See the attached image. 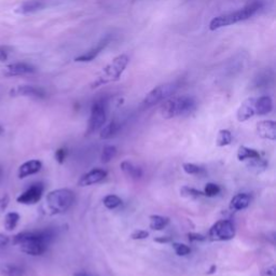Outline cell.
Masks as SVG:
<instances>
[{
    "label": "cell",
    "mask_w": 276,
    "mask_h": 276,
    "mask_svg": "<svg viewBox=\"0 0 276 276\" xmlns=\"http://www.w3.org/2000/svg\"><path fill=\"white\" fill-rule=\"evenodd\" d=\"M18 220H20V215L15 211H11V213H8L5 216V222L4 226L7 231H12L14 230L18 224Z\"/></svg>",
    "instance_id": "cell-25"
},
{
    "label": "cell",
    "mask_w": 276,
    "mask_h": 276,
    "mask_svg": "<svg viewBox=\"0 0 276 276\" xmlns=\"http://www.w3.org/2000/svg\"><path fill=\"white\" fill-rule=\"evenodd\" d=\"M180 195L182 197L188 198V199H193V200L200 199L202 197H205L204 193L202 191H199V190H197L195 188H191V187H188V186H185V187H182L180 189Z\"/></svg>",
    "instance_id": "cell-29"
},
{
    "label": "cell",
    "mask_w": 276,
    "mask_h": 276,
    "mask_svg": "<svg viewBox=\"0 0 276 276\" xmlns=\"http://www.w3.org/2000/svg\"><path fill=\"white\" fill-rule=\"evenodd\" d=\"M173 250L176 253L177 256H187L191 253L190 247L187 246L186 244H181V243H173Z\"/></svg>",
    "instance_id": "cell-33"
},
{
    "label": "cell",
    "mask_w": 276,
    "mask_h": 276,
    "mask_svg": "<svg viewBox=\"0 0 276 276\" xmlns=\"http://www.w3.org/2000/svg\"><path fill=\"white\" fill-rule=\"evenodd\" d=\"M11 94L13 96H27V97H34V98H44L45 97V92L37 87L33 86H22L18 87L16 90L12 91Z\"/></svg>",
    "instance_id": "cell-14"
},
{
    "label": "cell",
    "mask_w": 276,
    "mask_h": 276,
    "mask_svg": "<svg viewBox=\"0 0 276 276\" xmlns=\"http://www.w3.org/2000/svg\"><path fill=\"white\" fill-rule=\"evenodd\" d=\"M273 102L270 96H261L255 100V112L256 115L264 116L272 112Z\"/></svg>",
    "instance_id": "cell-18"
},
{
    "label": "cell",
    "mask_w": 276,
    "mask_h": 276,
    "mask_svg": "<svg viewBox=\"0 0 276 276\" xmlns=\"http://www.w3.org/2000/svg\"><path fill=\"white\" fill-rule=\"evenodd\" d=\"M220 191H222V189H220V187L218 185H216V183L208 182L207 185L205 186L203 193H204V196L207 198H214L219 195Z\"/></svg>",
    "instance_id": "cell-31"
},
{
    "label": "cell",
    "mask_w": 276,
    "mask_h": 276,
    "mask_svg": "<svg viewBox=\"0 0 276 276\" xmlns=\"http://www.w3.org/2000/svg\"><path fill=\"white\" fill-rule=\"evenodd\" d=\"M107 177V172L102 169H94L87 174L82 175L80 179L78 180V186L79 187H88L95 185L100 181H103Z\"/></svg>",
    "instance_id": "cell-10"
},
{
    "label": "cell",
    "mask_w": 276,
    "mask_h": 276,
    "mask_svg": "<svg viewBox=\"0 0 276 276\" xmlns=\"http://www.w3.org/2000/svg\"><path fill=\"white\" fill-rule=\"evenodd\" d=\"M107 119V113H106V106L104 102H96L92 106L91 116L89 120V126H88V134H93L102 128Z\"/></svg>",
    "instance_id": "cell-8"
},
{
    "label": "cell",
    "mask_w": 276,
    "mask_h": 276,
    "mask_svg": "<svg viewBox=\"0 0 276 276\" xmlns=\"http://www.w3.org/2000/svg\"><path fill=\"white\" fill-rule=\"evenodd\" d=\"M3 133H4V127L2 125H0V135H2Z\"/></svg>",
    "instance_id": "cell-44"
},
{
    "label": "cell",
    "mask_w": 276,
    "mask_h": 276,
    "mask_svg": "<svg viewBox=\"0 0 276 276\" xmlns=\"http://www.w3.org/2000/svg\"><path fill=\"white\" fill-rule=\"evenodd\" d=\"M103 203L108 209H116L122 204V200L115 195H109L104 198Z\"/></svg>",
    "instance_id": "cell-30"
},
{
    "label": "cell",
    "mask_w": 276,
    "mask_h": 276,
    "mask_svg": "<svg viewBox=\"0 0 276 276\" xmlns=\"http://www.w3.org/2000/svg\"><path fill=\"white\" fill-rule=\"evenodd\" d=\"M255 100L256 98L251 97L245 99L244 102L241 104L240 108L237 109L236 113V118L240 122H245L247 120H250L251 118H253L256 115L255 112Z\"/></svg>",
    "instance_id": "cell-11"
},
{
    "label": "cell",
    "mask_w": 276,
    "mask_h": 276,
    "mask_svg": "<svg viewBox=\"0 0 276 276\" xmlns=\"http://www.w3.org/2000/svg\"><path fill=\"white\" fill-rule=\"evenodd\" d=\"M216 270H217V268H216V265H213V266H211V268H210V270H209V274H213V273H215L216 272Z\"/></svg>",
    "instance_id": "cell-43"
},
{
    "label": "cell",
    "mask_w": 276,
    "mask_h": 276,
    "mask_svg": "<svg viewBox=\"0 0 276 276\" xmlns=\"http://www.w3.org/2000/svg\"><path fill=\"white\" fill-rule=\"evenodd\" d=\"M170 224V218L164 217L160 215H152L150 216V229L154 230V231H161V230L165 229Z\"/></svg>",
    "instance_id": "cell-22"
},
{
    "label": "cell",
    "mask_w": 276,
    "mask_h": 276,
    "mask_svg": "<svg viewBox=\"0 0 276 276\" xmlns=\"http://www.w3.org/2000/svg\"><path fill=\"white\" fill-rule=\"evenodd\" d=\"M9 243H10V238H9V236L0 233V254H2L6 250Z\"/></svg>",
    "instance_id": "cell-37"
},
{
    "label": "cell",
    "mask_w": 276,
    "mask_h": 276,
    "mask_svg": "<svg viewBox=\"0 0 276 276\" xmlns=\"http://www.w3.org/2000/svg\"><path fill=\"white\" fill-rule=\"evenodd\" d=\"M42 169V163L39 160H31L23 163L17 172V176L20 179L26 178L31 176V175H35L39 173Z\"/></svg>",
    "instance_id": "cell-13"
},
{
    "label": "cell",
    "mask_w": 276,
    "mask_h": 276,
    "mask_svg": "<svg viewBox=\"0 0 276 276\" xmlns=\"http://www.w3.org/2000/svg\"><path fill=\"white\" fill-rule=\"evenodd\" d=\"M260 7H261V5L259 3H253L250 6L243 8L242 10L217 16V17L213 18L211 22L209 23V30L216 31L219 29H223V27L233 25L238 22L248 20V18L252 17L257 11L259 10Z\"/></svg>",
    "instance_id": "cell-3"
},
{
    "label": "cell",
    "mask_w": 276,
    "mask_h": 276,
    "mask_svg": "<svg viewBox=\"0 0 276 276\" xmlns=\"http://www.w3.org/2000/svg\"><path fill=\"white\" fill-rule=\"evenodd\" d=\"M235 236V226L231 220H219L208 231V238L213 242L230 241Z\"/></svg>",
    "instance_id": "cell-6"
},
{
    "label": "cell",
    "mask_w": 276,
    "mask_h": 276,
    "mask_svg": "<svg viewBox=\"0 0 276 276\" xmlns=\"http://www.w3.org/2000/svg\"><path fill=\"white\" fill-rule=\"evenodd\" d=\"M196 109V100L190 96H180L168 99L160 108V114L164 119L188 116Z\"/></svg>",
    "instance_id": "cell-2"
},
{
    "label": "cell",
    "mask_w": 276,
    "mask_h": 276,
    "mask_svg": "<svg viewBox=\"0 0 276 276\" xmlns=\"http://www.w3.org/2000/svg\"><path fill=\"white\" fill-rule=\"evenodd\" d=\"M43 185L42 183H35L32 187H30L26 191H24L22 195L16 199V201L20 204L25 205H33L38 203L41 200L43 195Z\"/></svg>",
    "instance_id": "cell-9"
},
{
    "label": "cell",
    "mask_w": 276,
    "mask_h": 276,
    "mask_svg": "<svg viewBox=\"0 0 276 276\" xmlns=\"http://www.w3.org/2000/svg\"><path fill=\"white\" fill-rule=\"evenodd\" d=\"M257 134L263 140H276V123L272 120H263L257 124Z\"/></svg>",
    "instance_id": "cell-12"
},
{
    "label": "cell",
    "mask_w": 276,
    "mask_h": 276,
    "mask_svg": "<svg viewBox=\"0 0 276 276\" xmlns=\"http://www.w3.org/2000/svg\"><path fill=\"white\" fill-rule=\"evenodd\" d=\"M53 238L50 230L40 232H23L12 238L14 245L20 246L21 251L30 256H41L48 250V245Z\"/></svg>",
    "instance_id": "cell-1"
},
{
    "label": "cell",
    "mask_w": 276,
    "mask_h": 276,
    "mask_svg": "<svg viewBox=\"0 0 276 276\" xmlns=\"http://www.w3.org/2000/svg\"><path fill=\"white\" fill-rule=\"evenodd\" d=\"M76 196L70 189H57L48 193L45 203L52 215L62 214L75 203Z\"/></svg>",
    "instance_id": "cell-4"
},
{
    "label": "cell",
    "mask_w": 276,
    "mask_h": 276,
    "mask_svg": "<svg viewBox=\"0 0 276 276\" xmlns=\"http://www.w3.org/2000/svg\"><path fill=\"white\" fill-rule=\"evenodd\" d=\"M108 43H109V38L103 39L102 41L97 43L96 47H94L93 49H91L90 51H88L87 53L78 57L76 59V62H91V61H93L97 57V55L107 47Z\"/></svg>",
    "instance_id": "cell-15"
},
{
    "label": "cell",
    "mask_w": 276,
    "mask_h": 276,
    "mask_svg": "<svg viewBox=\"0 0 276 276\" xmlns=\"http://www.w3.org/2000/svg\"><path fill=\"white\" fill-rule=\"evenodd\" d=\"M149 236V233L145 231V230H136V231H134L131 235V237L133 238V240L137 241V240H145V238H147Z\"/></svg>",
    "instance_id": "cell-34"
},
{
    "label": "cell",
    "mask_w": 276,
    "mask_h": 276,
    "mask_svg": "<svg viewBox=\"0 0 276 276\" xmlns=\"http://www.w3.org/2000/svg\"><path fill=\"white\" fill-rule=\"evenodd\" d=\"M265 276H276V270H275V265H271L270 268L266 269L264 271Z\"/></svg>",
    "instance_id": "cell-40"
},
{
    "label": "cell",
    "mask_w": 276,
    "mask_h": 276,
    "mask_svg": "<svg viewBox=\"0 0 276 276\" xmlns=\"http://www.w3.org/2000/svg\"><path fill=\"white\" fill-rule=\"evenodd\" d=\"M232 140H233L232 133L230 132L229 130H220L217 135L216 144L218 147H225V146H229L230 144H231Z\"/></svg>",
    "instance_id": "cell-28"
},
{
    "label": "cell",
    "mask_w": 276,
    "mask_h": 276,
    "mask_svg": "<svg viewBox=\"0 0 276 276\" xmlns=\"http://www.w3.org/2000/svg\"><path fill=\"white\" fill-rule=\"evenodd\" d=\"M8 76H17V75H25V73H32L35 71V67L26 63H16L9 65L8 68Z\"/></svg>",
    "instance_id": "cell-20"
},
{
    "label": "cell",
    "mask_w": 276,
    "mask_h": 276,
    "mask_svg": "<svg viewBox=\"0 0 276 276\" xmlns=\"http://www.w3.org/2000/svg\"><path fill=\"white\" fill-rule=\"evenodd\" d=\"M176 89L177 87L175 85H165V86H160V87L154 88L144 98L142 103L143 107L150 108L158 103L162 102L163 99L173 95L175 93V91H176Z\"/></svg>",
    "instance_id": "cell-7"
},
{
    "label": "cell",
    "mask_w": 276,
    "mask_h": 276,
    "mask_svg": "<svg viewBox=\"0 0 276 276\" xmlns=\"http://www.w3.org/2000/svg\"><path fill=\"white\" fill-rule=\"evenodd\" d=\"M121 171L126 175L127 177L132 179H141L143 177V170L141 168L136 167V165L130 161H123L120 164Z\"/></svg>",
    "instance_id": "cell-19"
},
{
    "label": "cell",
    "mask_w": 276,
    "mask_h": 276,
    "mask_svg": "<svg viewBox=\"0 0 276 276\" xmlns=\"http://www.w3.org/2000/svg\"><path fill=\"white\" fill-rule=\"evenodd\" d=\"M73 276H95L93 274H90L88 272H79V273H75L73 274Z\"/></svg>",
    "instance_id": "cell-42"
},
{
    "label": "cell",
    "mask_w": 276,
    "mask_h": 276,
    "mask_svg": "<svg viewBox=\"0 0 276 276\" xmlns=\"http://www.w3.org/2000/svg\"><path fill=\"white\" fill-rule=\"evenodd\" d=\"M154 242L160 243V244H167V243L172 242V237H169V236H160V237L154 238Z\"/></svg>",
    "instance_id": "cell-39"
},
{
    "label": "cell",
    "mask_w": 276,
    "mask_h": 276,
    "mask_svg": "<svg viewBox=\"0 0 276 276\" xmlns=\"http://www.w3.org/2000/svg\"><path fill=\"white\" fill-rule=\"evenodd\" d=\"M117 148L115 146L108 145L103 148L102 154H100V162L102 163H109L112 160H114L117 155Z\"/></svg>",
    "instance_id": "cell-27"
},
{
    "label": "cell",
    "mask_w": 276,
    "mask_h": 276,
    "mask_svg": "<svg viewBox=\"0 0 276 276\" xmlns=\"http://www.w3.org/2000/svg\"><path fill=\"white\" fill-rule=\"evenodd\" d=\"M44 7H45L44 0H27V2H25L17 8L16 12L21 14L33 13L42 10Z\"/></svg>",
    "instance_id": "cell-17"
},
{
    "label": "cell",
    "mask_w": 276,
    "mask_h": 276,
    "mask_svg": "<svg viewBox=\"0 0 276 276\" xmlns=\"http://www.w3.org/2000/svg\"><path fill=\"white\" fill-rule=\"evenodd\" d=\"M67 156V150L64 149V148H61V149H58L57 152H55V159H57V161L62 164L64 161H65Z\"/></svg>",
    "instance_id": "cell-36"
},
{
    "label": "cell",
    "mask_w": 276,
    "mask_h": 276,
    "mask_svg": "<svg viewBox=\"0 0 276 276\" xmlns=\"http://www.w3.org/2000/svg\"><path fill=\"white\" fill-rule=\"evenodd\" d=\"M3 276H24V269L22 266L12 263H7L0 268Z\"/></svg>",
    "instance_id": "cell-23"
},
{
    "label": "cell",
    "mask_w": 276,
    "mask_h": 276,
    "mask_svg": "<svg viewBox=\"0 0 276 276\" xmlns=\"http://www.w3.org/2000/svg\"><path fill=\"white\" fill-rule=\"evenodd\" d=\"M251 204V196L248 193H238L230 202V208L234 211L246 209Z\"/></svg>",
    "instance_id": "cell-16"
},
{
    "label": "cell",
    "mask_w": 276,
    "mask_h": 276,
    "mask_svg": "<svg viewBox=\"0 0 276 276\" xmlns=\"http://www.w3.org/2000/svg\"><path fill=\"white\" fill-rule=\"evenodd\" d=\"M9 202H10V198H9L8 195L0 197V216L5 213V210L9 205Z\"/></svg>",
    "instance_id": "cell-35"
},
{
    "label": "cell",
    "mask_w": 276,
    "mask_h": 276,
    "mask_svg": "<svg viewBox=\"0 0 276 276\" xmlns=\"http://www.w3.org/2000/svg\"><path fill=\"white\" fill-rule=\"evenodd\" d=\"M268 165H269L268 162H266L263 159H261V156H260V158L248 160V163H247V167L250 168V170L254 171L256 173L263 172L265 169H268Z\"/></svg>",
    "instance_id": "cell-26"
},
{
    "label": "cell",
    "mask_w": 276,
    "mask_h": 276,
    "mask_svg": "<svg viewBox=\"0 0 276 276\" xmlns=\"http://www.w3.org/2000/svg\"><path fill=\"white\" fill-rule=\"evenodd\" d=\"M237 159L238 161H248L252 159H256V158H260L261 154L258 150L253 149V148H248L246 146H241L240 148H238L237 151Z\"/></svg>",
    "instance_id": "cell-21"
},
{
    "label": "cell",
    "mask_w": 276,
    "mask_h": 276,
    "mask_svg": "<svg viewBox=\"0 0 276 276\" xmlns=\"http://www.w3.org/2000/svg\"><path fill=\"white\" fill-rule=\"evenodd\" d=\"M119 128H120V125L115 121H112L106 126H103L100 128V140H110V138L114 137L118 133Z\"/></svg>",
    "instance_id": "cell-24"
},
{
    "label": "cell",
    "mask_w": 276,
    "mask_h": 276,
    "mask_svg": "<svg viewBox=\"0 0 276 276\" xmlns=\"http://www.w3.org/2000/svg\"><path fill=\"white\" fill-rule=\"evenodd\" d=\"M188 238L190 242H204L206 240V237L204 235L199 233H189Z\"/></svg>",
    "instance_id": "cell-38"
},
{
    "label": "cell",
    "mask_w": 276,
    "mask_h": 276,
    "mask_svg": "<svg viewBox=\"0 0 276 276\" xmlns=\"http://www.w3.org/2000/svg\"><path fill=\"white\" fill-rule=\"evenodd\" d=\"M128 58L127 55L122 54L117 57L112 63L109 64L108 66H106L102 73L97 77L96 81H94V84L92 85V88H98L99 86H103L106 84H109V82H114L119 80V78L121 77L122 72L124 71L125 67L128 64Z\"/></svg>",
    "instance_id": "cell-5"
},
{
    "label": "cell",
    "mask_w": 276,
    "mask_h": 276,
    "mask_svg": "<svg viewBox=\"0 0 276 276\" xmlns=\"http://www.w3.org/2000/svg\"><path fill=\"white\" fill-rule=\"evenodd\" d=\"M182 169L188 175H201L204 173V169L193 163H185L182 165Z\"/></svg>",
    "instance_id": "cell-32"
},
{
    "label": "cell",
    "mask_w": 276,
    "mask_h": 276,
    "mask_svg": "<svg viewBox=\"0 0 276 276\" xmlns=\"http://www.w3.org/2000/svg\"><path fill=\"white\" fill-rule=\"evenodd\" d=\"M8 58V52H7V48L0 47V62H5Z\"/></svg>",
    "instance_id": "cell-41"
}]
</instances>
